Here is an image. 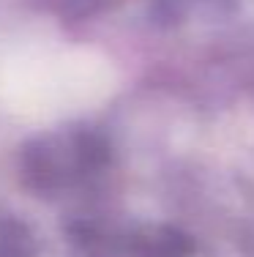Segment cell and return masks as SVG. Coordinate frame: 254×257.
<instances>
[{"instance_id": "6da1fadb", "label": "cell", "mask_w": 254, "mask_h": 257, "mask_svg": "<svg viewBox=\"0 0 254 257\" xmlns=\"http://www.w3.org/2000/svg\"><path fill=\"white\" fill-rule=\"evenodd\" d=\"M110 66L88 52L44 41L0 47V104L20 115H63L85 109L110 90Z\"/></svg>"}]
</instances>
